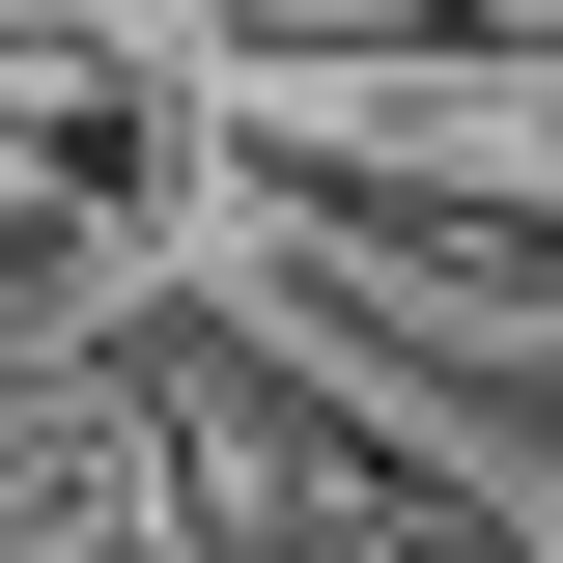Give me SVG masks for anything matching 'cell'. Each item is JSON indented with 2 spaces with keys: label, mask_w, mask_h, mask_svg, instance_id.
Masks as SVG:
<instances>
[{
  "label": "cell",
  "mask_w": 563,
  "mask_h": 563,
  "mask_svg": "<svg viewBox=\"0 0 563 563\" xmlns=\"http://www.w3.org/2000/svg\"><path fill=\"white\" fill-rule=\"evenodd\" d=\"M366 563H536V536H479V507H395V536H366Z\"/></svg>",
  "instance_id": "cell-1"
}]
</instances>
